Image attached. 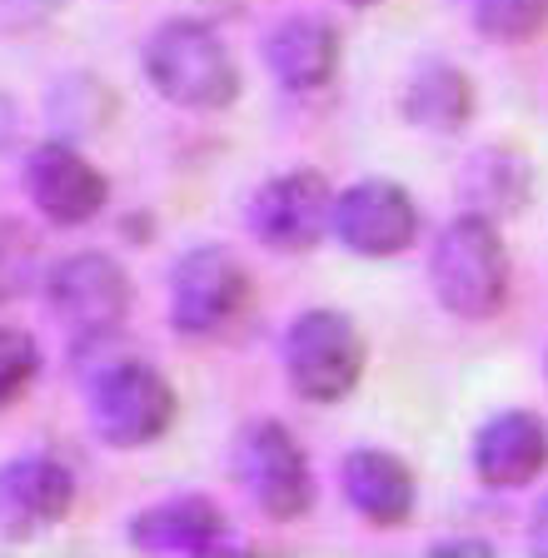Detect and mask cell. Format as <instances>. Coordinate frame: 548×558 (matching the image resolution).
<instances>
[{"label":"cell","mask_w":548,"mask_h":558,"mask_svg":"<svg viewBox=\"0 0 548 558\" xmlns=\"http://www.w3.org/2000/svg\"><path fill=\"white\" fill-rule=\"evenodd\" d=\"M434 294L459 319H494L509 300V255H503L499 225L489 215H459L434 240L429 255Z\"/></svg>","instance_id":"1"},{"label":"cell","mask_w":548,"mask_h":558,"mask_svg":"<svg viewBox=\"0 0 548 558\" xmlns=\"http://www.w3.org/2000/svg\"><path fill=\"white\" fill-rule=\"evenodd\" d=\"M145 75L170 105L185 110H224L240 95V70L224 40L199 21H165L145 40Z\"/></svg>","instance_id":"2"},{"label":"cell","mask_w":548,"mask_h":558,"mask_svg":"<svg viewBox=\"0 0 548 558\" xmlns=\"http://www.w3.org/2000/svg\"><path fill=\"white\" fill-rule=\"evenodd\" d=\"M284 369L294 395L309 404H339L354 395L364 374V339L354 319L339 310H304L284 335Z\"/></svg>","instance_id":"3"},{"label":"cell","mask_w":548,"mask_h":558,"mask_svg":"<svg viewBox=\"0 0 548 558\" xmlns=\"http://www.w3.org/2000/svg\"><path fill=\"white\" fill-rule=\"evenodd\" d=\"M90 424L110 449H145L175 424V389L145 360H120L90 379Z\"/></svg>","instance_id":"4"},{"label":"cell","mask_w":548,"mask_h":558,"mask_svg":"<svg viewBox=\"0 0 548 558\" xmlns=\"http://www.w3.org/2000/svg\"><path fill=\"white\" fill-rule=\"evenodd\" d=\"M234 474L245 494L269 513V519H300L315 504V478L304 459L300 439L284 429L280 418H259L234 444Z\"/></svg>","instance_id":"5"},{"label":"cell","mask_w":548,"mask_h":558,"mask_svg":"<svg viewBox=\"0 0 548 558\" xmlns=\"http://www.w3.org/2000/svg\"><path fill=\"white\" fill-rule=\"evenodd\" d=\"M249 300V275L245 265L220 250V244H205V250H190L185 259L170 275V319H175L180 335H220L234 314L245 310Z\"/></svg>","instance_id":"6"},{"label":"cell","mask_w":548,"mask_h":558,"mask_svg":"<svg viewBox=\"0 0 548 558\" xmlns=\"http://www.w3.org/2000/svg\"><path fill=\"white\" fill-rule=\"evenodd\" d=\"M334 234L344 240L350 255L389 259L404 255L419 234V209L414 195L394 180H360L354 190L334 199Z\"/></svg>","instance_id":"7"},{"label":"cell","mask_w":548,"mask_h":558,"mask_svg":"<svg viewBox=\"0 0 548 558\" xmlns=\"http://www.w3.org/2000/svg\"><path fill=\"white\" fill-rule=\"evenodd\" d=\"M249 225L255 234L280 250V255H304L325 240V230H334V195L319 174L290 170L280 180L259 185L255 205H249Z\"/></svg>","instance_id":"8"},{"label":"cell","mask_w":548,"mask_h":558,"mask_svg":"<svg viewBox=\"0 0 548 558\" xmlns=\"http://www.w3.org/2000/svg\"><path fill=\"white\" fill-rule=\"evenodd\" d=\"M50 310L75 329V335H110L130 310V275L110 255H71L60 259L46 279Z\"/></svg>","instance_id":"9"},{"label":"cell","mask_w":548,"mask_h":558,"mask_svg":"<svg viewBox=\"0 0 548 558\" xmlns=\"http://www.w3.org/2000/svg\"><path fill=\"white\" fill-rule=\"evenodd\" d=\"M25 195L36 199V209L50 225H90L106 209L110 185L75 145L50 140L25 160Z\"/></svg>","instance_id":"10"},{"label":"cell","mask_w":548,"mask_h":558,"mask_svg":"<svg viewBox=\"0 0 548 558\" xmlns=\"http://www.w3.org/2000/svg\"><path fill=\"white\" fill-rule=\"evenodd\" d=\"M75 504V474L46 453L11 459L0 469V534L31 538L50 523H60Z\"/></svg>","instance_id":"11"},{"label":"cell","mask_w":548,"mask_h":558,"mask_svg":"<svg viewBox=\"0 0 548 558\" xmlns=\"http://www.w3.org/2000/svg\"><path fill=\"white\" fill-rule=\"evenodd\" d=\"M548 464V424L528 409H503L474 434V474L484 488H524Z\"/></svg>","instance_id":"12"},{"label":"cell","mask_w":548,"mask_h":558,"mask_svg":"<svg viewBox=\"0 0 548 558\" xmlns=\"http://www.w3.org/2000/svg\"><path fill=\"white\" fill-rule=\"evenodd\" d=\"M130 544L145 554H230L234 529L210 499H165L130 519Z\"/></svg>","instance_id":"13"},{"label":"cell","mask_w":548,"mask_h":558,"mask_svg":"<svg viewBox=\"0 0 548 558\" xmlns=\"http://www.w3.org/2000/svg\"><path fill=\"white\" fill-rule=\"evenodd\" d=\"M339 474H344V499L374 529L409 523V513H414V474H409L404 459H394L385 449H354Z\"/></svg>","instance_id":"14"},{"label":"cell","mask_w":548,"mask_h":558,"mask_svg":"<svg viewBox=\"0 0 548 558\" xmlns=\"http://www.w3.org/2000/svg\"><path fill=\"white\" fill-rule=\"evenodd\" d=\"M265 60L284 90H319L339 70V31L319 15H294L269 35Z\"/></svg>","instance_id":"15"},{"label":"cell","mask_w":548,"mask_h":558,"mask_svg":"<svg viewBox=\"0 0 548 558\" xmlns=\"http://www.w3.org/2000/svg\"><path fill=\"white\" fill-rule=\"evenodd\" d=\"M464 205L474 215H489V220H503V215H519L534 195V170L519 150H503V145H484V150L468 160L464 180Z\"/></svg>","instance_id":"16"},{"label":"cell","mask_w":548,"mask_h":558,"mask_svg":"<svg viewBox=\"0 0 548 558\" xmlns=\"http://www.w3.org/2000/svg\"><path fill=\"white\" fill-rule=\"evenodd\" d=\"M404 116H409V125H419V130L454 135V130H464L468 116H474V85H468L464 70L434 60V65H424L419 75L409 81Z\"/></svg>","instance_id":"17"},{"label":"cell","mask_w":548,"mask_h":558,"mask_svg":"<svg viewBox=\"0 0 548 558\" xmlns=\"http://www.w3.org/2000/svg\"><path fill=\"white\" fill-rule=\"evenodd\" d=\"M110 110H115V100H110L106 85L95 81V75H65L56 85V95H50V120L60 130H71V135L100 130L110 120Z\"/></svg>","instance_id":"18"},{"label":"cell","mask_w":548,"mask_h":558,"mask_svg":"<svg viewBox=\"0 0 548 558\" xmlns=\"http://www.w3.org/2000/svg\"><path fill=\"white\" fill-rule=\"evenodd\" d=\"M474 21L494 40H528L548 25V0H474Z\"/></svg>","instance_id":"19"},{"label":"cell","mask_w":548,"mask_h":558,"mask_svg":"<svg viewBox=\"0 0 548 558\" xmlns=\"http://www.w3.org/2000/svg\"><path fill=\"white\" fill-rule=\"evenodd\" d=\"M40 374V344L21 329H0V409L15 404V399L36 384Z\"/></svg>","instance_id":"20"},{"label":"cell","mask_w":548,"mask_h":558,"mask_svg":"<svg viewBox=\"0 0 548 558\" xmlns=\"http://www.w3.org/2000/svg\"><path fill=\"white\" fill-rule=\"evenodd\" d=\"M31 269H36L31 234L21 225H0V300H15L31 284Z\"/></svg>","instance_id":"21"},{"label":"cell","mask_w":548,"mask_h":558,"mask_svg":"<svg viewBox=\"0 0 548 558\" xmlns=\"http://www.w3.org/2000/svg\"><path fill=\"white\" fill-rule=\"evenodd\" d=\"M15 130H21V116H15V105H11V95H0V150L15 140Z\"/></svg>","instance_id":"22"},{"label":"cell","mask_w":548,"mask_h":558,"mask_svg":"<svg viewBox=\"0 0 548 558\" xmlns=\"http://www.w3.org/2000/svg\"><path fill=\"white\" fill-rule=\"evenodd\" d=\"M434 554H494V544H484V538H454V544H434Z\"/></svg>","instance_id":"23"},{"label":"cell","mask_w":548,"mask_h":558,"mask_svg":"<svg viewBox=\"0 0 548 558\" xmlns=\"http://www.w3.org/2000/svg\"><path fill=\"white\" fill-rule=\"evenodd\" d=\"M528 544H534V554H548V499L538 504V513H534V534H528Z\"/></svg>","instance_id":"24"},{"label":"cell","mask_w":548,"mask_h":558,"mask_svg":"<svg viewBox=\"0 0 548 558\" xmlns=\"http://www.w3.org/2000/svg\"><path fill=\"white\" fill-rule=\"evenodd\" d=\"M350 5H374V0H350Z\"/></svg>","instance_id":"25"}]
</instances>
